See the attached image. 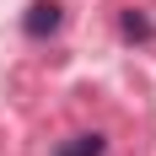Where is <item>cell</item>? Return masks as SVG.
Segmentation results:
<instances>
[{"instance_id":"cell-3","label":"cell","mask_w":156,"mask_h":156,"mask_svg":"<svg viewBox=\"0 0 156 156\" xmlns=\"http://www.w3.org/2000/svg\"><path fill=\"white\" fill-rule=\"evenodd\" d=\"M124 32H129V38H151V22H145L140 11H129L124 16Z\"/></svg>"},{"instance_id":"cell-2","label":"cell","mask_w":156,"mask_h":156,"mask_svg":"<svg viewBox=\"0 0 156 156\" xmlns=\"http://www.w3.org/2000/svg\"><path fill=\"white\" fill-rule=\"evenodd\" d=\"M54 156H102V135H76V140L59 145Z\"/></svg>"},{"instance_id":"cell-1","label":"cell","mask_w":156,"mask_h":156,"mask_svg":"<svg viewBox=\"0 0 156 156\" xmlns=\"http://www.w3.org/2000/svg\"><path fill=\"white\" fill-rule=\"evenodd\" d=\"M65 11H59V0H32L27 16H22V27H27V38H48V32H59Z\"/></svg>"}]
</instances>
